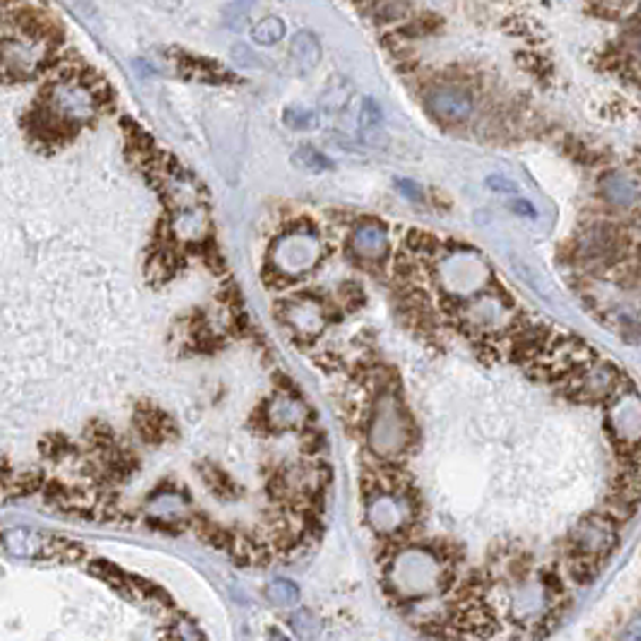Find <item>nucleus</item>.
Listing matches in <instances>:
<instances>
[{
	"label": "nucleus",
	"instance_id": "obj_1",
	"mask_svg": "<svg viewBox=\"0 0 641 641\" xmlns=\"http://www.w3.org/2000/svg\"><path fill=\"white\" fill-rule=\"evenodd\" d=\"M58 39L31 31L0 30V75L10 80H30L54 61Z\"/></svg>",
	"mask_w": 641,
	"mask_h": 641
},
{
	"label": "nucleus",
	"instance_id": "obj_2",
	"mask_svg": "<svg viewBox=\"0 0 641 641\" xmlns=\"http://www.w3.org/2000/svg\"><path fill=\"white\" fill-rule=\"evenodd\" d=\"M99 109V97L90 80L68 78L51 80L44 92V121L48 125H75L90 124Z\"/></svg>",
	"mask_w": 641,
	"mask_h": 641
},
{
	"label": "nucleus",
	"instance_id": "obj_3",
	"mask_svg": "<svg viewBox=\"0 0 641 641\" xmlns=\"http://www.w3.org/2000/svg\"><path fill=\"white\" fill-rule=\"evenodd\" d=\"M369 446L381 458L403 454L410 446V420L396 393L383 391L374 400L369 423Z\"/></svg>",
	"mask_w": 641,
	"mask_h": 641
},
{
	"label": "nucleus",
	"instance_id": "obj_4",
	"mask_svg": "<svg viewBox=\"0 0 641 641\" xmlns=\"http://www.w3.org/2000/svg\"><path fill=\"white\" fill-rule=\"evenodd\" d=\"M273 266L287 278H299L309 273L320 259L319 236L312 232H290L280 236L270 251Z\"/></svg>",
	"mask_w": 641,
	"mask_h": 641
},
{
	"label": "nucleus",
	"instance_id": "obj_5",
	"mask_svg": "<svg viewBox=\"0 0 641 641\" xmlns=\"http://www.w3.org/2000/svg\"><path fill=\"white\" fill-rule=\"evenodd\" d=\"M427 111L441 124L456 125L466 124L473 111H475V99L466 87L458 85H437L427 92Z\"/></svg>",
	"mask_w": 641,
	"mask_h": 641
},
{
	"label": "nucleus",
	"instance_id": "obj_6",
	"mask_svg": "<svg viewBox=\"0 0 641 641\" xmlns=\"http://www.w3.org/2000/svg\"><path fill=\"white\" fill-rule=\"evenodd\" d=\"M574 550L579 552L584 560H601L615 548L618 543V531L615 526L603 517H588L584 524L574 531Z\"/></svg>",
	"mask_w": 641,
	"mask_h": 641
},
{
	"label": "nucleus",
	"instance_id": "obj_7",
	"mask_svg": "<svg viewBox=\"0 0 641 641\" xmlns=\"http://www.w3.org/2000/svg\"><path fill=\"white\" fill-rule=\"evenodd\" d=\"M282 319L287 320V326L302 338L319 336L323 326H326V312H323V306H320L316 299L309 297L287 302L285 309H282Z\"/></svg>",
	"mask_w": 641,
	"mask_h": 641
},
{
	"label": "nucleus",
	"instance_id": "obj_8",
	"mask_svg": "<svg viewBox=\"0 0 641 641\" xmlns=\"http://www.w3.org/2000/svg\"><path fill=\"white\" fill-rule=\"evenodd\" d=\"M350 249L360 261H379L389 251V235L379 222H362L352 232Z\"/></svg>",
	"mask_w": 641,
	"mask_h": 641
},
{
	"label": "nucleus",
	"instance_id": "obj_9",
	"mask_svg": "<svg viewBox=\"0 0 641 641\" xmlns=\"http://www.w3.org/2000/svg\"><path fill=\"white\" fill-rule=\"evenodd\" d=\"M601 196L605 198V203L627 210V208L639 203L641 191L637 186V181H632L622 172H608L601 176Z\"/></svg>",
	"mask_w": 641,
	"mask_h": 641
},
{
	"label": "nucleus",
	"instance_id": "obj_10",
	"mask_svg": "<svg viewBox=\"0 0 641 641\" xmlns=\"http://www.w3.org/2000/svg\"><path fill=\"white\" fill-rule=\"evenodd\" d=\"M266 417L273 430H295L299 424H304L306 407L292 396H275L268 403Z\"/></svg>",
	"mask_w": 641,
	"mask_h": 641
},
{
	"label": "nucleus",
	"instance_id": "obj_11",
	"mask_svg": "<svg viewBox=\"0 0 641 641\" xmlns=\"http://www.w3.org/2000/svg\"><path fill=\"white\" fill-rule=\"evenodd\" d=\"M172 229L176 239L181 242H201L208 235V215L203 208L193 205H184L176 215H174Z\"/></svg>",
	"mask_w": 641,
	"mask_h": 641
},
{
	"label": "nucleus",
	"instance_id": "obj_12",
	"mask_svg": "<svg viewBox=\"0 0 641 641\" xmlns=\"http://www.w3.org/2000/svg\"><path fill=\"white\" fill-rule=\"evenodd\" d=\"M290 56L299 73H312L320 63V56H323L319 37L309 30L297 31L290 41Z\"/></svg>",
	"mask_w": 641,
	"mask_h": 641
},
{
	"label": "nucleus",
	"instance_id": "obj_13",
	"mask_svg": "<svg viewBox=\"0 0 641 641\" xmlns=\"http://www.w3.org/2000/svg\"><path fill=\"white\" fill-rule=\"evenodd\" d=\"M618 386V372L608 367H588L584 364V372L577 381V391L588 396V398H601L605 393H611Z\"/></svg>",
	"mask_w": 641,
	"mask_h": 641
},
{
	"label": "nucleus",
	"instance_id": "obj_14",
	"mask_svg": "<svg viewBox=\"0 0 641 641\" xmlns=\"http://www.w3.org/2000/svg\"><path fill=\"white\" fill-rule=\"evenodd\" d=\"M186 500H184L179 492H159L150 500L148 514L152 518H159V521L172 524V521H176V518L186 514Z\"/></svg>",
	"mask_w": 641,
	"mask_h": 641
},
{
	"label": "nucleus",
	"instance_id": "obj_15",
	"mask_svg": "<svg viewBox=\"0 0 641 641\" xmlns=\"http://www.w3.org/2000/svg\"><path fill=\"white\" fill-rule=\"evenodd\" d=\"M3 545L8 550V555L27 560V557H37L41 552V538L34 531H24V528H15V531L5 533Z\"/></svg>",
	"mask_w": 641,
	"mask_h": 641
},
{
	"label": "nucleus",
	"instance_id": "obj_16",
	"mask_svg": "<svg viewBox=\"0 0 641 641\" xmlns=\"http://www.w3.org/2000/svg\"><path fill=\"white\" fill-rule=\"evenodd\" d=\"M285 34H287V27L282 22V17L268 15L253 24L251 39H253V44H259V47H275V44H280V41L285 39Z\"/></svg>",
	"mask_w": 641,
	"mask_h": 641
},
{
	"label": "nucleus",
	"instance_id": "obj_17",
	"mask_svg": "<svg viewBox=\"0 0 641 641\" xmlns=\"http://www.w3.org/2000/svg\"><path fill=\"white\" fill-rule=\"evenodd\" d=\"M350 94H352V87L350 82L345 78H333L326 85V90H323V109H329V111H340L347 107V102H350Z\"/></svg>",
	"mask_w": 641,
	"mask_h": 641
},
{
	"label": "nucleus",
	"instance_id": "obj_18",
	"mask_svg": "<svg viewBox=\"0 0 641 641\" xmlns=\"http://www.w3.org/2000/svg\"><path fill=\"white\" fill-rule=\"evenodd\" d=\"M292 162L299 167V169H306V172H326L330 169V159L326 155H320L319 150H313L312 145H304V148H299L295 155H292Z\"/></svg>",
	"mask_w": 641,
	"mask_h": 641
},
{
	"label": "nucleus",
	"instance_id": "obj_19",
	"mask_svg": "<svg viewBox=\"0 0 641 641\" xmlns=\"http://www.w3.org/2000/svg\"><path fill=\"white\" fill-rule=\"evenodd\" d=\"M372 15H374L376 22L381 24L398 22V20H406L407 5H403V0H374Z\"/></svg>",
	"mask_w": 641,
	"mask_h": 641
},
{
	"label": "nucleus",
	"instance_id": "obj_20",
	"mask_svg": "<svg viewBox=\"0 0 641 641\" xmlns=\"http://www.w3.org/2000/svg\"><path fill=\"white\" fill-rule=\"evenodd\" d=\"M268 601L275 605H295L299 601V588L287 579H275L266 591Z\"/></svg>",
	"mask_w": 641,
	"mask_h": 641
},
{
	"label": "nucleus",
	"instance_id": "obj_21",
	"mask_svg": "<svg viewBox=\"0 0 641 641\" xmlns=\"http://www.w3.org/2000/svg\"><path fill=\"white\" fill-rule=\"evenodd\" d=\"M285 124L295 128V131H312L319 124V118L312 109H304V107H290L285 111Z\"/></svg>",
	"mask_w": 641,
	"mask_h": 641
},
{
	"label": "nucleus",
	"instance_id": "obj_22",
	"mask_svg": "<svg viewBox=\"0 0 641 641\" xmlns=\"http://www.w3.org/2000/svg\"><path fill=\"white\" fill-rule=\"evenodd\" d=\"M381 121H383V114H381V109H379V104L367 97V99L362 102V109H360L362 133H374L376 128L381 125Z\"/></svg>",
	"mask_w": 641,
	"mask_h": 641
},
{
	"label": "nucleus",
	"instance_id": "obj_23",
	"mask_svg": "<svg viewBox=\"0 0 641 641\" xmlns=\"http://www.w3.org/2000/svg\"><path fill=\"white\" fill-rule=\"evenodd\" d=\"M253 10V0H235L227 8V22L232 30H242L244 20H249V13Z\"/></svg>",
	"mask_w": 641,
	"mask_h": 641
},
{
	"label": "nucleus",
	"instance_id": "obj_24",
	"mask_svg": "<svg viewBox=\"0 0 641 641\" xmlns=\"http://www.w3.org/2000/svg\"><path fill=\"white\" fill-rule=\"evenodd\" d=\"M396 186H398V191L403 193L406 198H410V201H415V203H423V188L417 186L415 181H407V179H398L396 181Z\"/></svg>",
	"mask_w": 641,
	"mask_h": 641
},
{
	"label": "nucleus",
	"instance_id": "obj_25",
	"mask_svg": "<svg viewBox=\"0 0 641 641\" xmlns=\"http://www.w3.org/2000/svg\"><path fill=\"white\" fill-rule=\"evenodd\" d=\"M487 186L497 191V193H517V184H511V181L500 176V174L490 176V179H487Z\"/></svg>",
	"mask_w": 641,
	"mask_h": 641
},
{
	"label": "nucleus",
	"instance_id": "obj_26",
	"mask_svg": "<svg viewBox=\"0 0 641 641\" xmlns=\"http://www.w3.org/2000/svg\"><path fill=\"white\" fill-rule=\"evenodd\" d=\"M511 210L518 212V215H528V218H535L538 212H535V208H533L531 201H526V198H517V201H511Z\"/></svg>",
	"mask_w": 641,
	"mask_h": 641
},
{
	"label": "nucleus",
	"instance_id": "obj_27",
	"mask_svg": "<svg viewBox=\"0 0 641 641\" xmlns=\"http://www.w3.org/2000/svg\"><path fill=\"white\" fill-rule=\"evenodd\" d=\"M622 637H625V639H641V618L634 620L632 625H629V629H627Z\"/></svg>",
	"mask_w": 641,
	"mask_h": 641
},
{
	"label": "nucleus",
	"instance_id": "obj_28",
	"mask_svg": "<svg viewBox=\"0 0 641 641\" xmlns=\"http://www.w3.org/2000/svg\"><path fill=\"white\" fill-rule=\"evenodd\" d=\"M637 48H639V54H641V34H639V44H637Z\"/></svg>",
	"mask_w": 641,
	"mask_h": 641
}]
</instances>
